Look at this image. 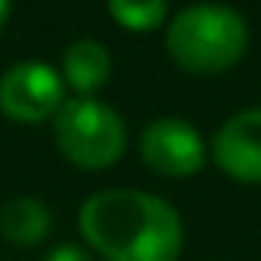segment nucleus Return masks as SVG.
Wrapping results in <instances>:
<instances>
[{
	"label": "nucleus",
	"mask_w": 261,
	"mask_h": 261,
	"mask_svg": "<svg viewBox=\"0 0 261 261\" xmlns=\"http://www.w3.org/2000/svg\"><path fill=\"white\" fill-rule=\"evenodd\" d=\"M80 231L106 261H178L185 228L166 198L102 189L80 205Z\"/></svg>",
	"instance_id": "1"
},
{
	"label": "nucleus",
	"mask_w": 261,
	"mask_h": 261,
	"mask_svg": "<svg viewBox=\"0 0 261 261\" xmlns=\"http://www.w3.org/2000/svg\"><path fill=\"white\" fill-rule=\"evenodd\" d=\"M166 50L189 73H225L248 50V23L228 4L202 0L178 10L166 27Z\"/></svg>",
	"instance_id": "2"
},
{
	"label": "nucleus",
	"mask_w": 261,
	"mask_h": 261,
	"mask_svg": "<svg viewBox=\"0 0 261 261\" xmlns=\"http://www.w3.org/2000/svg\"><path fill=\"white\" fill-rule=\"evenodd\" d=\"M57 149L80 169H109L126 152V122L109 102L80 96L53 113Z\"/></svg>",
	"instance_id": "3"
},
{
	"label": "nucleus",
	"mask_w": 261,
	"mask_h": 261,
	"mask_svg": "<svg viewBox=\"0 0 261 261\" xmlns=\"http://www.w3.org/2000/svg\"><path fill=\"white\" fill-rule=\"evenodd\" d=\"M63 76L40 60H23L0 76V109L17 122L53 119L63 106Z\"/></svg>",
	"instance_id": "4"
},
{
	"label": "nucleus",
	"mask_w": 261,
	"mask_h": 261,
	"mask_svg": "<svg viewBox=\"0 0 261 261\" xmlns=\"http://www.w3.org/2000/svg\"><path fill=\"white\" fill-rule=\"evenodd\" d=\"M139 152L152 172L182 178L192 175L205 166V139L192 122L175 119V116H162V119L146 122L139 136Z\"/></svg>",
	"instance_id": "5"
},
{
	"label": "nucleus",
	"mask_w": 261,
	"mask_h": 261,
	"mask_svg": "<svg viewBox=\"0 0 261 261\" xmlns=\"http://www.w3.org/2000/svg\"><path fill=\"white\" fill-rule=\"evenodd\" d=\"M212 162L238 182H261V106H245L212 133Z\"/></svg>",
	"instance_id": "6"
},
{
	"label": "nucleus",
	"mask_w": 261,
	"mask_h": 261,
	"mask_svg": "<svg viewBox=\"0 0 261 261\" xmlns=\"http://www.w3.org/2000/svg\"><path fill=\"white\" fill-rule=\"evenodd\" d=\"M109 73H113V57H109L106 43L99 40H73L63 50V86H73L80 96H93L96 89L106 86Z\"/></svg>",
	"instance_id": "7"
},
{
	"label": "nucleus",
	"mask_w": 261,
	"mask_h": 261,
	"mask_svg": "<svg viewBox=\"0 0 261 261\" xmlns=\"http://www.w3.org/2000/svg\"><path fill=\"white\" fill-rule=\"evenodd\" d=\"M53 228V212L33 195H13L0 205V235L10 245L33 248Z\"/></svg>",
	"instance_id": "8"
},
{
	"label": "nucleus",
	"mask_w": 261,
	"mask_h": 261,
	"mask_svg": "<svg viewBox=\"0 0 261 261\" xmlns=\"http://www.w3.org/2000/svg\"><path fill=\"white\" fill-rule=\"evenodd\" d=\"M106 4L116 23H122L126 30H136V33L155 30L169 10V0H106Z\"/></svg>",
	"instance_id": "9"
},
{
	"label": "nucleus",
	"mask_w": 261,
	"mask_h": 261,
	"mask_svg": "<svg viewBox=\"0 0 261 261\" xmlns=\"http://www.w3.org/2000/svg\"><path fill=\"white\" fill-rule=\"evenodd\" d=\"M40 261H93L86 248H80V245H57V248H50Z\"/></svg>",
	"instance_id": "10"
},
{
	"label": "nucleus",
	"mask_w": 261,
	"mask_h": 261,
	"mask_svg": "<svg viewBox=\"0 0 261 261\" xmlns=\"http://www.w3.org/2000/svg\"><path fill=\"white\" fill-rule=\"evenodd\" d=\"M7 17H10V0H0V30H4Z\"/></svg>",
	"instance_id": "11"
}]
</instances>
